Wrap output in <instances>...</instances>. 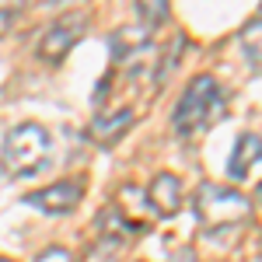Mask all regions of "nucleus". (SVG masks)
Returning <instances> with one entry per match:
<instances>
[{
  "label": "nucleus",
  "instance_id": "1",
  "mask_svg": "<svg viewBox=\"0 0 262 262\" xmlns=\"http://www.w3.org/2000/svg\"><path fill=\"white\" fill-rule=\"evenodd\" d=\"M224 108H227V95L221 91L217 77L200 74L182 91L179 105L171 112V129L179 137H196V133H203L206 126H213V122L221 119Z\"/></svg>",
  "mask_w": 262,
  "mask_h": 262
},
{
  "label": "nucleus",
  "instance_id": "2",
  "mask_svg": "<svg viewBox=\"0 0 262 262\" xmlns=\"http://www.w3.org/2000/svg\"><path fill=\"white\" fill-rule=\"evenodd\" d=\"M53 154V137L42 122H18L7 129L4 147H0V164L11 179H28L39 175Z\"/></svg>",
  "mask_w": 262,
  "mask_h": 262
},
{
  "label": "nucleus",
  "instance_id": "3",
  "mask_svg": "<svg viewBox=\"0 0 262 262\" xmlns=\"http://www.w3.org/2000/svg\"><path fill=\"white\" fill-rule=\"evenodd\" d=\"M192 213L203 224L206 234L213 231H227V227H242L252 217V200L242 196L238 189H227L217 182H203L196 189V200H192Z\"/></svg>",
  "mask_w": 262,
  "mask_h": 262
},
{
  "label": "nucleus",
  "instance_id": "4",
  "mask_svg": "<svg viewBox=\"0 0 262 262\" xmlns=\"http://www.w3.org/2000/svg\"><path fill=\"white\" fill-rule=\"evenodd\" d=\"M84 28H88L84 14H60L53 25H46V32H42V39H39V60L60 63L63 56L81 42Z\"/></svg>",
  "mask_w": 262,
  "mask_h": 262
},
{
  "label": "nucleus",
  "instance_id": "5",
  "mask_svg": "<svg viewBox=\"0 0 262 262\" xmlns=\"http://www.w3.org/2000/svg\"><path fill=\"white\" fill-rule=\"evenodd\" d=\"M84 200V182L81 179H60L53 182V185H46V189H35V192H28L25 203L28 206H35L42 213H49V217H63V213H74Z\"/></svg>",
  "mask_w": 262,
  "mask_h": 262
},
{
  "label": "nucleus",
  "instance_id": "6",
  "mask_svg": "<svg viewBox=\"0 0 262 262\" xmlns=\"http://www.w3.org/2000/svg\"><path fill=\"white\" fill-rule=\"evenodd\" d=\"M137 112L133 108H119V112H101L88 122V140L98 143V147H116V143L133 129Z\"/></svg>",
  "mask_w": 262,
  "mask_h": 262
},
{
  "label": "nucleus",
  "instance_id": "7",
  "mask_svg": "<svg viewBox=\"0 0 262 262\" xmlns=\"http://www.w3.org/2000/svg\"><path fill=\"white\" fill-rule=\"evenodd\" d=\"M143 200L150 203L154 213H161V217H175V213L182 210V182H179V175H171V171H158V175L150 179V185H147Z\"/></svg>",
  "mask_w": 262,
  "mask_h": 262
},
{
  "label": "nucleus",
  "instance_id": "8",
  "mask_svg": "<svg viewBox=\"0 0 262 262\" xmlns=\"http://www.w3.org/2000/svg\"><path fill=\"white\" fill-rule=\"evenodd\" d=\"M95 227L101 231V238H116V242H126V238H137L147 231V224L137 221V217H126V206L122 203H108L98 213Z\"/></svg>",
  "mask_w": 262,
  "mask_h": 262
},
{
  "label": "nucleus",
  "instance_id": "9",
  "mask_svg": "<svg viewBox=\"0 0 262 262\" xmlns=\"http://www.w3.org/2000/svg\"><path fill=\"white\" fill-rule=\"evenodd\" d=\"M262 161V137L255 133H242L238 140H234V150H231V158H227V175L234 182H242L252 175V168Z\"/></svg>",
  "mask_w": 262,
  "mask_h": 262
},
{
  "label": "nucleus",
  "instance_id": "10",
  "mask_svg": "<svg viewBox=\"0 0 262 262\" xmlns=\"http://www.w3.org/2000/svg\"><path fill=\"white\" fill-rule=\"evenodd\" d=\"M108 49L119 63H133L140 53L150 49V32L147 28H119L112 39H108Z\"/></svg>",
  "mask_w": 262,
  "mask_h": 262
},
{
  "label": "nucleus",
  "instance_id": "11",
  "mask_svg": "<svg viewBox=\"0 0 262 262\" xmlns=\"http://www.w3.org/2000/svg\"><path fill=\"white\" fill-rule=\"evenodd\" d=\"M242 53H245V60H248V67L262 74V14L252 18L242 28Z\"/></svg>",
  "mask_w": 262,
  "mask_h": 262
},
{
  "label": "nucleus",
  "instance_id": "12",
  "mask_svg": "<svg viewBox=\"0 0 262 262\" xmlns=\"http://www.w3.org/2000/svg\"><path fill=\"white\" fill-rule=\"evenodd\" d=\"M182 49H185V35H182V32H175V35H171V49H164V53H161V60H158V70H154V84H158V88H161V84L168 81L171 74H175Z\"/></svg>",
  "mask_w": 262,
  "mask_h": 262
},
{
  "label": "nucleus",
  "instance_id": "13",
  "mask_svg": "<svg viewBox=\"0 0 262 262\" xmlns=\"http://www.w3.org/2000/svg\"><path fill=\"white\" fill-rule=\"evenodd\" d=\"M133 11H137V18H140V28H154V25H164V21L171 18V7L161 4V0H150V4H133Z\"/></svg>",
  "mask_w": 262,
  "mask_h": 262
},
{
  "label": "nucleus",
  "instance_id": "14",
  "mask_svg": "<svg viewBox=\"0 0 262 262\" xmlns=\"http://www.w3.org/2000/svg\"><path fill=\"white\" fill-rule=\"evenodd\" d=\"M119 248L122 242H116V238H98L81 262H119Z\"/></svg>",
  "mask_w": 262,
  "mask_h": 262
},
{
  "label": "nucleus",
  "instance_id": "15",
  "mask_svg": "<svg viewBox=\"0 0 262 262\" xmlns=\"http://www.w3.org/2000/svg\"><path fill=\"white\" fill-rule=\"evenodd\" d=\"M35 262H74V255H70L67 248H46Z\"/></svg>",
  "mask_w": 262,
  "mask_h": 262
},
{
  "label": "nucleus",
  "instance_id": "16",
  "mask_svg": "<svg viewBox=\"0 0 262 262\" xmlns=\"http://www.w3.org/2000/svg\"><path fill=\"white\" fill-rule=\"evenodd\" d=\"M18 21V7H0V35H7Z\"/></svg>",
  "mask_w": 262,
  "mask_h": 262
},
{
  "label": "nucleus",
  "instance_id": "17",
  "mask_svg": "<svg viewBox=\"0 0 262 262\" xmlns=\"http://www.w3.org/2000/svg\"><path fill=\"white\" fill-rule=\"evenodd\" d=\"M255 200L262 203V182H259V185H255Z\"/></svg>",
  "mask_w": 262,
  "mask_h": 262
},
{
  "label": "nucleus",
  "instance_id": "18",
  "mask_svg": "<svg viewBox=\"0 0 262 262\" xmlns=\"http://www.w3.org/2000/svg\"><path fill=\"white\" fill-rule=\"evenodd\" d=\"M0 262H11V259H4V255H0Z\"/></svg>",
  "mask_w": 262,
  "mask_h": 262
}]
</instances>
